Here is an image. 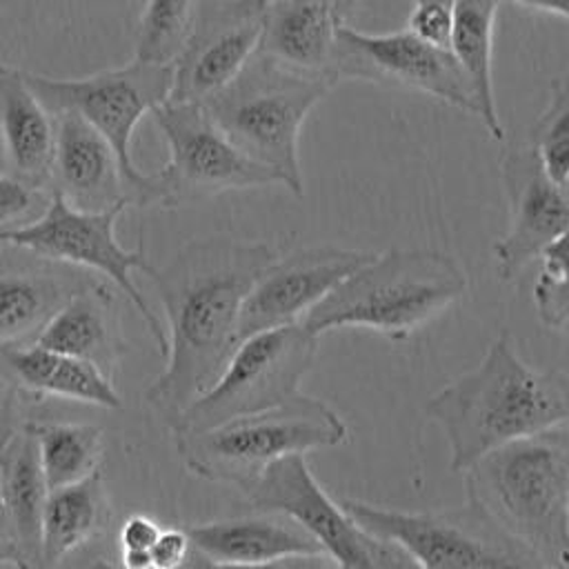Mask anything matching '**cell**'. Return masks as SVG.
<instances>
[{
	"instance_id": "cell-1",
	"label": "cell",
	"mask_w": 569,
	"mask_h": 569,
	"mask_svg": "<svg viewBox=\"0 0 569 569\" xmlns=\"http://www.w3.org/2000/svg\"><path fill=\"white\" fill-rule=\"evenodd\" d=\"M276 258L267 242L207 236L189 240L169 264L149 273L169 322V353L144 400L167 429L224 371L242 302Z\"/></svg>"
},
{
	"instance_id": "cell-2",
	"label": "cell",
	"mask_w": 569,
	"mask_h": 569,
	"mask_svg": "<svg viewBox=\"0 0 569 569\" xmlns=\"http://www.w3.org/2000/svg\"><path fill=\"white\" fill-rule=\"evenodd\" d=\"M425 413L449 442V467L465 473L513 440L569 422V373L527 365L507 331L482 362L427 398Z\"/></svg>"
},
{
	"instance_id": "cell-3",
	"label": "cell",
	"mask_w": 569,
	"mask_h": 569,
	"mask_svg": "<svg viewBox=\"0 0 569 569\" xmlns=\"http://www.w3.org/2000/svg\"><path fill=\"white\" fill-rule=\"evenodd\" d=\"M465 485L549 569H569V422L493 449Z\"/></svg>"
},
{
	"instance_id": "cell-4",
	"label": "cell",
	"mask_w": 569,
	"mask_h": 569,
	"mask_svg": "<svg viewBox=\"0 0 569 569\" xmlns=\"http://www.w3.org/2000/svg\"><path fill=\"white\" fill-rule=\"evenodd\" d=\"M467 289L456 258L433 249H391L331 289L300 325L318 338L358 327L405 340L438 318Z\"/></svg>"
},
{
	"instance_id": "cell-5",
	"label": "cell",
	"mask_w": 569,
	"mask_h": 569,
	"mask_svg": "<svg viewBox=\"0 0 569 569\" xmlns=\"http://www.w3.org/2000/svg\"><path fill=\"white\" fill-rule=\"evenodd\" d=\"M336 87L327 78L282 67L262 51L222 91L202 102L218 129L249 158L276 169L293 196H302L298 138L311 109Z\"/></svg>"
},
{
	"instance_id": "cell-6",
	"label": "cell",
	"mask_w": 569,
	"mask_h": 569,
	"mask_svg": "<svg viewBox=\"0 0 569 569\" xmlns=\"http://www.w3.org/2000/svg\"><path fill=\"white\" fill-rule=\"evenodd\" d=\"M347 436L345 420L327 402L300 391L278 407L173 438L178 456L193 476L247 489L273 462L340 447Z\"/></svg>"
},
{
	"instance_id": "cell-7",
	"label": "cell",
	"mask_w": 569,
	"mask_h": 569,
	"mask_svg": "<svg viewBox=\"0 0 569 569\" xmlns=\"http://www.w3.org/2000/svg\"><path fill=\"white\" fill-rule=\"evenodd\" d=\"M31 91L53 113H78L116 151L133 207H164V187L156 176L142 173L131 158V136L138 122L169 100L173 64L131 60L87 78H49L24 71Z\"/></svg>"
},
{
	"instance_id": "cell-8",
	"label": "cell",
	"mask_w": 569,
	"mask_h": 569,
	"mask_svg": "<svg viewBox=\"0 0 569 569\" xmlns=\"http://www.w3.org/2000/svg\"><path fill=\"white\" fill-rule=\"evenodd\" d=\"M347 513L369 533L393 540L425 569H549L478 500L462 507L402 511L358 498H340Z\"/></svg>"
},
{
	"instance_id": "cell-9",
	"label": "cell",
	"mask_w": 569,
	"mask_h": 569,
	"mask_svg": "<svg viewBox=\"0 0 569 569\" xmlns=\"http://www.w3.org/2000/svg\"><path fill=\"white\" fill-rule=\"evenodd\" d=\"M316 353L318 336L300 322L244 338L216 385L180 413L171 433L213 429L291 400L300 393V382L313 367Z\"/></svg>"
},
{
	"instance_id": "cell-10",
	"label": "cell",
	"mask_w": 569,
	"mask_h": 569,
	"mask_svg": "<svg viewBox=\"0 0 569 569\" xmlns=\"http://www.w3.org/2000/svg\"><path fill=\"white\" fill-rule=\"evenodd\" d=\"M124 209L127 204H118L107 211H80L60 193L51 191L47 211L24 227L0 231V242L20 244L53 260H62L96 276L100 273L109 278L144 320L158 353L167 356V329L133 280V271H144L149 276L156 267L147 260L142 244L131 251L124 249L116 238V222Z\"/></svg>"
},
{
	"instance_id": "cell-11",
	"label": "cell",
	"mask_w": 569,
	"mask_h": 569,
	"mask_svg": "<svg viewBox=\"0 0 569 569\" xmlns=\"http://www.w3.org/2000/svg\"><path fill=\"white\" fill-rule=\"evenodd\" d=\"M153 118L169 147V162L158 173L164 187V209L233 189L284 187V178L242 153L202 104L167 100L153 109Z\"/></svg>"
},
{
	"instance_id": "cell-12",
	"label": "cell",
	"mask_w": 569,
	"mask_h": 569,
	"mask_svg": "<svg viewBox=\"0 0 569 569\" xmlns=\"http://www.w3.org/2000/svg\"><path fill=\"white\" fill-rule=\"evenodd\" d=\"M333 71L340 80H365L387 89L431 96L478 118L471 84L449 47H436L407 27L389 33H365L340 22Z\"/></svg>"
},
{
	"instance_id": "cell-13",
	"label": "cell",
	"mask_w": 569,
	"mask_h": 569,
	"mask_svg": "<svg viewBox=\"0 0 569 569\" xmlns=\"http://www.w3.org/2000/svg\"><path fill=\"white\" fill-rule=\"evenodd\" d=\"M260 513H282L296 520L338 569H389L391 540L360 527L313 478L302 453L287 456L242 489Z\"/></svg>"
},
{
	"instance_id": "cell-14",
	"label": "cell",
	"mask_w": 569,
	"mask_h": 569,
	"mask_svg": "<svg viewBox=\"0 0 569 569\" xmlns=\"http://www.w3.org/2000/svg\"><path fill=\"white\" fill-rule=\"evenodd\" d=\"M373 256L369 251L320 244L276 258L242 302L236 347L253 333L300 322L331 289Z\"/></svg>"
},
{
	"instance_id": "cell-15",
	"label": "cell",
	"mask_w": 569,
	"mask_h": 569,
	"mask_svg": "<svg viewBox=\"0 0 569 569\" xmlns=\"http://www.w3.org/2000/svg\"><path fill=\"white\" fill-rule=\"evenodd\" d=\"M500 171L509 227L493 244V258L496 276L511 282L569 227V191L547 173L533 147L509 149Z\"/></svg>"
},
{
	"instance_id": "cell-16",
	"label": "cell",
	"mask_w": 569,
	"mask_h": 569,
	"mask_svg": "<svg viewBox=\"0 0 569 569\" xmlns=\"http://www.w3.org/2000/svg\"><path fill=\"white\" fill-rule=\"evenodd\" d=\"M102 282L87 269L0 242V345L36 342L73 296Z\"/></svg>"
},
{
	"instance_id": "cell-17",
	"label": "cell",
	"mask_w": 569,
	"mask_h": 569,
	"mask_svg": "<svg viewBox=\"0 0 569 569\" xmlns=\"http://www.w3.org/2000/svg\"><path fill=\"white\" fill-rule=\"evenodd\" d=\"M260 42V18L240 16L229 0H207L198 24L173 62L171 102L202 104L244 69Z\"/></svg>"
},
{
	"instance_id": "cell-18",
	"label": "cell",
	"mask_w": 569,
	"mask_h": 569,
	"mask_svg": "<svg viewBox=\"0 0 569 569\" xmlns=\"http://www.w3.org/2000/svg\"><path fill=\"white\" fill-rule=\"evenodd\" d=\"M51 191L80 211L131 207L113 147L84 118L71 111L56 116Z\"/></svg>"
},
{
	"instance_id": "cell-19",
	"label": "cell",
	"mask_w": 569,
	"mask_h": 569,
	"mask_svg": "<svg viewBox=\"0 0 569 569\" xmlns=\"http://www.w3.org/2000/svg\"><path fill=\"white\" fill-rule=\"evenodd\" d=\"M340 22L333 0H273L260 13L258 51L298 73L338 82L333 56Z\"/></svg>"
},
{
	"instance_id": "cell-20",
	"label": "cell",
	"mask_w": 569,
	"mask_h": 569,
	"mask_svg": "<svg viewBox=\"0 0 569 569\" xmlns=\"http://www.w3.org/2000/svg\"><path fill=\"white\" fill-rule=\"evenodd\" d=\"M0 140L4 173L51 191L56 116L31 91L24 71L0 64Z\"/></svg>"
},
{
	"instance_id": "cell-21",
	"label": "cell",
	"mask_w": 569,
	"mask_h": 569,
	"mask_svg": "<svg viewBox=\"0 0 569 569\" xmlns=\"http://www.w3.org/2000/svg\"><path fill=\"white\" fill-rule=\"evenodd\" d=\"M0 380L20 396H56L104 409L122 407V396L98 367L38 342L0 345Z\"/></svg>"
},
{
	"instance_id": "cell-22",
	"label": "cell",
	"mask_w": 569,
	"mask_h": 569,
	"mask_svg": "<svg viewBox=\"0 0 569 569\" xmlns=\"http://www.w3.org/2000/svg\"><path fill=\"white\" fill-rule=\"evenodd\" d=\"M2 493L16 569H42V516L49 485L40 465L36 433L20 422L0 451Z\"/></svg>"
},
{
	"instance_id": "cell-23",
	"label": "cell",
	"mask_w": 569,
	"mask_h": 569,
	"mask_svg": "<svg viewBox=\"0 0 569 569\" xmlns=\"http://www.w3.org/2000/svg\"><path fill=\"white\" fill-rule=\"evenodd\" d=\"M98 367L113 380L127 342L120 331L116 296L109 284L91 287L73 296L42 329L36 340Z\"/></svg>"
},
{
	"instance_id": "cell-24",
	"label": "cell",
	"mask_w": 569,
	"mask_h": 569,
	"mask_svg": "<svg viewBox=\"0 0 569 569\" xmlns=\"http://www.w3.org/2000/svg\"><path fill=\"white\" fill-rule=\"evenodd\" d=\"M187 533L196 551L218 562H267L287 556L325 553L309 531L282 513L193 525Z\"/></svg>"
},
{
	"instance_id": "cell-25",
	"label": "cell",
	"mask_w": 569,
	"mask_h": 569,
	"mask_svg": "<svg viewBox=\"0 0 569 569\" xmlns=\"http://www.w3.org/2000/svg\"><path fill=\"white\" fill-rule=\"evenodd\" d=\"M502 0H453L449 49L462 67L476 104L478 120L496 140H505V127L498 116L493 93V29Z\"/></svg>"
},
{
	"instance_id": "cell-26",
	"label": "cell",
	"mask_w": 569,
	"mask_h": 569,
	"mask_svg": "<svg viewBox=\"0 0 569 569\" xmlns=\"http://www.w3.org/2000/svg\"><path fill=\"white\" fill-rule=\"evenodd\" d=\"M109 518L100 469L80 482L51 489L42 516V569H58L71 551L98 538Z\"/></svg>"
},
{
	"instance_id": "cell-27",
	"label": "cell",
	"mask_w": 569,
	"mask_h": 569,
	"mask_svg": "<svg viewBox=\"0 0 569 569\" xmlns=\"http://www.w3.org/2000/svg\"><path fill=\"white\" fill-rule=\"evenodd\" d=\"M38 440L40 465L51 489L80 482L98 471L102 458V429L80 422L27 420Z\"/></svg>"
},
{
	"instance_id": "cell-28",
	"label": "cell",
	"mask_w": 569,
	"mask_h": 569,
	"mask_svg": "<svg viewBox=\"0 0 569 569\" xmlns=\"http://www.w3.org/2000/svg\"><path fill=\"white\" fill-rule=\"evenodd\" d=\"M207 0H147L136 24V58L173 64L189 42Z\"/></svg>"
},
{
	"instance_id": "cell-29",
	"label": "cell",
	"mask_w": 569,
	"mask_h": 569,
	"mask_svg": "<svg viewBox=\"0 0 569 569\" xmlns=\"http://www.w3.org/2000/svg\"><path fill=\"white\" fill-rule=\"evenodd\" d=\"M547 173L569 184V69L551 82L549 102L533 127V144Z\"/></svg>"
},
{
	"instance_id": "cell-30",
	"label": "cell",
	"mask_w": 569,
	"mask_h": 569,
	"mask_svg": "<svg viewBox=\"0 0 569 569\" xmlns=\"http://www.w3.org/2000/svg\"><path fill=\"white\" fill-rule=\"evenodd\" d=\"M51 200V191L31 187L9 173L0 176V231L38 220Z\"/></svg>"
},
{
	"instance_id": "cell-31",
	"label": "cell",
	"mask_w": 569,
	"mask_h": 569,
	"mask_svg": "<svg viewBox=\"0 0 569 569\" xmlns=\"http://www.w3.org/2000/svg\"><path fill=\"white\" fill-rule=\"evenodd\" d=\"M533 307L545 327L569 336V278L538 273L533 284Z\"/></svg>"
},
{
	"instance_id": "cell-32",
	"label": "cell",
	"mask_w": 569,
	"mask_h": 569,
	"mask_svg": "<svg viewBox=\"0 0 569 569\" xmlns=\"http://www.w3.org/2000/svg\"><path fill=\"white\" fill-rule=\"evenodd\" d=\"M178 569H338V565L327 553L287 556L267 562H218L191 547L189 558Z\"/></svg>"
},
{
	"instance_id": "cell-33",
	"label": "cell",
	"mask_w": 569,
	"mask_h": 569,
	"mask_svg": "<svg viewBox=\"0 0 569 569\" xmlns=\"http://www.w3.org/2000/svg\"><path fill=\"white\" fill-rule=\"evenodd\" d=\"M451 24H453L451 7L433 4V2L413 4L407 20V29L411 33H416L418 38L436 47H449Z\"/></svg>"
},
{
	"instance_id": "cell-34",
	"label": "cell",
	"mask_w": 569,
	"mask_h": 569,
	"mask_svg": "<svg viewBox=\"0 0 569 569\" xmlns=\"http://www.w3.org/2000/svg\"><path fill=\"white\" fill-rule=\"evenodd\" d=\"M191 553V540L187 529H162L151 547L153 569H178Z\"/></svg>"
},
{
	"instance_id": "cell-35",
	"label": "cell",
	"mask_w": 569,
	"mask_h": 569,
	"mask_svg": "<svg viewBox=\"0 0 569 569\" xmlns=\"http://www.w3.org/2000/svg\"><path fill=\"white\" fill-rule=\"evenodd\" d=\"M160 531H162L160 525L149 516L144 513L129 516L118 531L120 551H151Z\"/></svg>"
},
{
	"instance_id": "cell-36",
	"label": "cell",
	"mask_w": 569,
	"mask_h": 569,
	"mask_svg": "<svg viewBox=\"0 0 569 569\" xmlns=\"http://www.w3.org/2000/svg\"><path fill=\"white\" fill-rule=\"evenodd\" d=\"M18 400L20 393L11 387H2L0 396V451L9 436L16 431L20 425V413H18ZM0 533L9 538V522H7V509H4V493H2V467H0Z\"/></svg>"
},
{
	"instance_id": "cell-37",
	"label": "cell",
	"mask_w": 569,
	"mask_h": 569,
	"mask_svg": "<svg viewBox=\"0 0 569 569\" xmlns=\"http://www.w3.org/2000/svg\"><path fill=\"white\" fill-rule=\"evenodd\" d=\"M542 262L540 273L551 278H569V227L551 242L538 258Z\"/></svg>"
},
{
	"instance_id": "cell-38",
	"label": "cell",
	"mask_w": 569,
	"mask_h": 569,
	"mask_svg": "<svg viewBox=\"0 0 569 569\" xmlns=\"http://www.w3.org/2000/svg\"><path fill=\"white\" fill-rule=\"evenodd\" d=\"M269 2H273V0H229L233 11H238L240 16H249V18H260L262 9ZM333 2L345 22H347V18H351V13L356 11V4H358V0H333Z\"/></svg>"
},
{
	"instance_id": "cell-39",
	"label": "cell",
	"mask_w": 569,
	"mask_h": 569,
	"mask_svg": "<svg viewBox=\"0 0 569 569\" xmlns=\"http://www.w3.org/2000/svg\"><path fill=\"white\" fill-rule=\"evenodd\" d=\"M513 2L533 11H542V13H551L569 20V0H513Z\"/></svg>"
},
{
	"instance_id": "cell-40",
	"label": "cell",
	"mask_w": 569,
	"mask_h": 569,
	"mask_svg": "<svg viewBox=\"0 0 569 569\" xmlns=\"http://www.w3.org/2000/svg\"><path fill=\"white\" fill-rule=\"evenodd\" d=\"M13 560H16L13 545H11V540H9L7 536L0 533V565H4V562H11V565H13Z\"/></svg>"
},
{
	"instance_id": "cell-41",
	"label": "cell",
	"mask_w": 569,
	"mask_h": 569,
	"mask_svg": "<svg viewBox=\"0 0 569 569\" xmlns=\"http://www.w3.org/2000/svg\"><path fill=\"white\" fill-rule=\"evenodd\" d=\"M82 569H116V567H111V565L104 562V560H96V562H91V565H87V567H82Z\"/></svg>"
},
{
	"instance_id": "cell-42",
	"label": "cell",
	"mask_w": 569,
	"mask_h": 569,
	"mask_svg": "<svg viewBox=\"0 0 569 569\" xmlns=\"http://www.w3.org/2000/svg\"><path fill=\"white\" fill-rule=\"evenodd\" d=\"M425 2H433V4H447V7H453V0H413V4H425Z\"/></svg>"
},
{
	"instance_id": "cell-43",
	"label": "cell",
	"mask_w": 569,
	"mask_h": 569,
	"mask_svg": "<svg viewBox=\"0 0 569 569\" xmlns=\"http://www.w3.org/2000/svg\"><path fill=\"white\" fill-rule=\"evenodd\" d=\"M2 387H4V385H2V380H0V396H2Z\"/></svg>"
}]
</instances>
